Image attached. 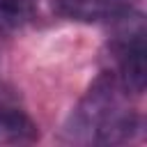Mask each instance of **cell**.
I'll use <instances>...</instances> for the list:
<instances>
[{
    "instance_id": "cell-4",
    "label": "cell",
    "mask_w": 147,
    "mask_h": 147,
    "mask_svg": "<svg viewBox=\"0 0 147 147\" xmlns=\"http://www.w3.org/2000/svg\"><path fill=\"white\" fill-rule=\"evenodd\" d=\"M39 140V126L14 106H0V145H32Z\"/></svg>"
},
{
    "instance_id": "cell-3",
    "label": "cell",
    "mask_w": 147,
    "mask_h": 147,
    "mask_svg": "<svg viewBox=\"0 0 147 147\" xmlns=\"http://www.w3.org/2000/svg\"><path fill=\"white\" fill-rule=\"evenodd\" d=\"M57 16L76 23H115L136 9V0H51Z\"/></svg>"
},
{
    "instance_id": "cell-5",
    "label": "cell",
    "mask_w": 147,
    "mask_h": 147,
    "mask_svg": "<svg viewBox=\"0 0 147 147\" xmlns=\"http://www.w3.org/2000/svg\"><path fill=\"white\" fill-rule=\"evenodd\" d=\"M39 0H0V32L28 25L37 14Z\"/></svg>"
},
{
    "instance_id": "cell-2",
    "label": "cell",
    "mask_w": 147,
    "mask_h": 147,
    "mask_svg": "<svg viewBox=\"0 0 147 147\" xmlns=\"http://www.w3.org/2000/svg\"><path fill=\"white\" fill-rule=\"evenodd\" d=\"M117 23V34L110 41V69L126 96H140L147 85V32L142 16L133 9Z\"/></svg>"
},
{
    "instance_id": "cell-1",
    "label": "cell",
    "mask_w": 147,
    "mask_h": 147,
    "mask_svg": "<svg viewBox=\"0 0 147 147\" xmlns=\"http://www.w3.org/2000/svg\"><path fill=\"white\" fill-rule=\"evenodd\" d=\"M140 129L142 119L126 106V94L110 69L94 78L67 122L71 140L96 145H124Z\"/></svg>"
}]
</instances>
